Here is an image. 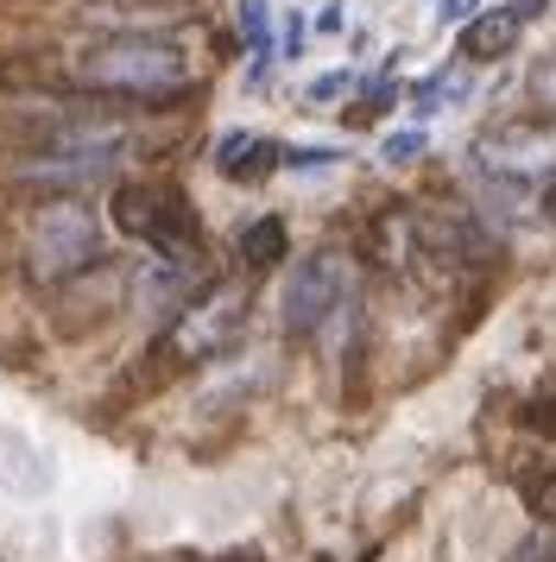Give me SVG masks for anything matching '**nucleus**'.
<instances>
[{
  "label": "nucleus",
  "instance_id": "nucleus-15",
  "mask_svg": "<svg viewBox=\"0 0 556 562\" xmlns=\"http://www.w3.org/2000/svg\"><path fill=\"white\" fill-rule=\"evenodd\" d=\"M525 430L556 436V398H537V405H525Z\"/></svg>",
  "mask_w": 556,
  "mask_h": 562
},
{
  "label": "nucleus",
  "instance_id": "nucleus-1",
  "mask_svg": "<svg viewBox=\"0 0 556 562\" xmlns=\"http://www.w3.org/2000/svg\"><path fill=\"white\" fill-rule=\"evenodd\" d=\"M70 82L89 89V95H133V102H171V95H190L197 89L184 52L165 45V38H140V32L101 38L89 52H76Z\"/></svg>",
  "mask_w": 556,
  "mask_h": 562
},
{
  "label": "nucleus",
  "instance_id": "nucleus-13",
  "mask_svg": "<svg viewBox=\"0 0 556 562\" xmlns=\"http://www.w3.org/2000/svg\"><path fill=\"white\" fill-rule=\"evenodd\" d=\"M348 89H354V77H348V70H329V77H316V82H310V95H303V102L316 108V102H335V95H348Z\"/></svg>",
  "mask_w": 556,
  "mask_h": 562
},
{
  "label": "nucleus",
  "instance_id": "nucleus-3",
  "mask_svg": "<svg viewBox=\"0 0 556 562\" xmlns=\"http://www.w3.org/2000/svg\"><path fill=\"white\" fill-rule=\"evenodd\" d=\"M247 310H253V291L234 279H215L202 284L197 297H184L177 304V316L165 323V335H158V367H197V360H215L227 355L234 341H241V329H247Z\"/></svg>",
  "mask_w": 556,
  "mask_h": 562
},
{
  "label": "nucleus",
  "instance_id": "nucleus-10",
  "mask_svg": "<svg viewBox=\"0 0 556 562\" xmlns=\"http://www.w3.org/2000/svg\"><path fill=\"white\" fill-rule=\"evenodd\" d=\"M525 89H531V114L556 127V52L531 64V82H525Z\"/></svg>",
  "mask_w": 556,
  "mask_h": 562
},
{
  "label": "nucleus",
  "instance_id": "nucleus-12",
  "mask_svg": "<svg viewBox=\"0 0 556 562\" xmlns=\"http://www.w3.org/2000/svg\"><path fill=\"white\" fill-rule=\"evenodd\" d=\"M531 512H537L544 525H556V468H544V474L531 481Z\"/></svg>",
  "mask_w": 556,
  "mask_h": 562
},
{
  "label": "nucleus",
  "instance_id": "nucleus-6",
  "mask_svg": "<svg viewBox=\"0 0 556 562\" xmlns=\"http://www.w3.org/2000/svg\"><path fill=\"white\" fill-rule=\"evenodd\" d=\"M475 153H480L487 171L519 178L525 165H537V158L556 153V127H551V121H537V114H525V121H500V127H487L475 139Z\"/></svg>",
  "mask_w": 556,
  "mask_h": 562
},
{
  "label": "nucleus",
  "instance_id": "nucleus-2",
  "mask_svg": "<svg viewBox=\"0 0 556 562\" xmlns=\"http://www.w3.org/2000/svg\"><path fill=\"white\" fill-rule=\"evenodd\" d=\"M101 222L96 209H82L76 196H51L25 215V272L38 284H76L101 272Z\"/></svg>",
  "mask_w": 556,
  "mask_h": 562
},
{
  "label": "nucleus",
  "instance_id": "nucleus-9",
  "mask_svg": "<svg viewBox=\"0 0 556 562\" xmlns=\"http://www.w3.org/2000/svg\"><path fill=\"white\" fill-rule=\"evenodd\" d=\"M285 254H291V234H285L278 215H259V222L241 228V266H247V272H273Z\"/></svg>",
  "mask_w": 556,
  "mask_h": 562
},
{
  "label": "nucleus",
  "instance_id": "nucleus-17",
  "mask_svg": "<svg viewBox=\"0 0 556 562\" xmlns=\"http://www.w3.org/2000/svg\"><path fill=\"white\" fill-rule=\"evenodd\" d=\"M512 13H519V20H537V13H551V0H519Z\"/></svg>",
  "mask_w": 556,
  "mask_h": 562
},
{
  "label": "nucleus",
  "instance_id": "nucleus-18",
  "mask_svg": "<svg viewBox=\"0 0 556 562\" xmlns=\"http://www.w3.org/2000/svg\"><path fill=\"white\" fill-rule=\"evenodd\" d=\"M544 215L556 222V171H551V183H544Z\"/></svg>",
  "mask_w": 556,
  "mask_h": 562
},
{
  "label": "nucleus",
  "instance_id": "nucleus-4",
  "mask_svg": "<svg viewBox=\"0 0 556 562\" xmlns=\"http://www.w3.org/2000/svg\"><path fill=\"white\" fill-rule=\"evenodd\" d=\"M108 215H114V228H121L126 240L152 247L158 259H197V247H202V222H197V209H190V196H184L177 183H158V178L114 183Z\"/></svg>",
  "mask_w": 556,
  "mask_h": 562
},
{
  "label": "nucleus",
  "instance_id": "nucleus-11",
  "mask_svg": "<svg viewBox=\"0 0 556 562\" xmlns=\"http://www.w3.org/2000/svg\"><path fill=\"white\" fill-rule=\"evenodd\" d=\"M241 32H247V52H273V7L266 0H241Z\"/></svg>",
  "mask_w": 556,
  "mask_h": 562
},
{
  "label": "nucleus",
  "instance_id": "nucleus-7",
  "mask_svg": "<svg viewBox=\"0 0 556 562\" xmlns=\"http://www.w3.org/2000/svg\"><path fill=\"white\" fill-rule=\"evenodd\" d=\"M278 165H285V146H273L266 133H222L215 139V171L234 183H259Z\"/></svg>",
  "mask_w": 556,
  "mask_h": 562
},
{
  "label": "nucleus",
  "instance_id": "nucleus-5",
  "mask_svg": "<svg viewBox=\"0 0 556 562\" xmlns=\"http://www.w3.org/2000/svg\"><path fill=\"white\" fill-rule=\"evenodd\" d=\"M348 259L342 254H310L303 266H291V284H285V335H316L323 323H335L342 316V304H348Z\"/></svg>",
  "mask_w": 556,
  "mask_h": 562
},
{
  "label": "nucleus",
  "instance_id": "nucleus-8",
  "mask_svg": "<svg viewBox=\"0 0 556 562\" xmlns=\"http://www.w3.org/2000/svg\"><path fill=\"white\" fill-rule=\"evenodd\" d=\"M519 32H525V20H519L512 7L475 13V20L462 26V57H468V64H500L505 52H519Z\"/></svg>",
  "mask_w": 556,
  "mask_h": 562
},
{
  "label": "nucleus",
  "instance_id": "nucleus-16",
  "mask_svg": "<svg viewBox=\"0 0 556 562\" xmlns=\"http://www.w3.org/2000/svg\"><path fill=\"white\" fill-rule=\"evenodd\" d=\"M342 153H329V146H298V153H285V165H335Z\"/></svg>",
  "mask_w": 556,
  "mask_h": 562
},
{
  "label": "nucleus",
  "instance_id": "nucleus-14",
  "mask_svg": "<svg viewBox=\"0 0 556 562\" xmlns=\"http://www.w3.org/2000/svg\"><path fill=\"white\" fill-rule=\"evenodd\" d=\"M424 153V133L411 127V133H392V139H386V165H411V158Z\"/></svg>",
  "mask_w": 556,
  "mask_h": 562
}]
</instances>
